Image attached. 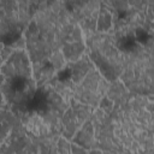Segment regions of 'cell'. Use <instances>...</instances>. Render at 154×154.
<instances>
[{"instance_id": "4fadbf2b", "label": "cell", "mask_w": 154, "mask_h": 154, "mask_svg": "<svg viewBox=\"0 0 154 154\" xmlns=\"http://www.w3.org/2000/svg\"><path fill=\"white\" fill-rule=\"evenodd\" d=\"M17 120H18V118L10 109L0 108V144L8 136V134L11 132V130Z\"/></svg>"}, {"instance_id": "52a82bcc", "label": "cell", "mask_w": 154, "mask_h": 154, "mask_svg": "<svg viewBox=\"0 0 154 154\" xmlns=\"http://www.w3.org/2000/svg\"><path fill=\"white\" fill-rule=\"evenodd\" d=\"M109 82L94 67L73 88L72 99L96 108L100 100L106 95Z\"/></svg>"}, {"instance_id": "7c38bea8", "label": "cell", "mask_w": 154, "mask_h": 154, "mask_svg": "<svg viewBox=\"0 0 154 154\" xmlns=\"http://www.w3.org/2000/svg\"><path fill=\"white\" fill-rule=\"evenodd\" d=\"M132 95L134 94L129 91V89L124 85V83L119 78L109 82V85H108V89L106 93V96L113 101L114 106H119V105L124 103Z\"/></svg>"}, {"instance_id": "d6986e66", "label": "cell", "mask_w": 154, "mask_h": 154, "mask_svg": "<svg viewBox=\"0 0 154 154\" xmlns=\"http://www.w3.org/2000/svg\"><path fill=\"white\" fill-rule=\"evenodd\" d=\"M70 149H71V153H72V154L88 153V150H87L85 148H83V147H81V146H78V144H76V143H72V142H71V144H70Z\"/></svg>"}, {"instance_id": "5bb4252c", "label": "cell", "mask_w": 154, "mask_h": 154, "mask_svg": "<svg viewBox=\"0 0 154 154\" xmlns=\"http://www.w3.org/2000/svg\"><path fill=\"white\" fill-rule=\"evenodd\" d=\"M112 30V14L108 8L100 2L97 22H96V31L97 32H109Z\"/></svg>"}, {"instance_id": "7a4b0ae2", "label": "cell", "mask_w": 154, "mask_h": 154, "mask_svg": "<svg viewBox=\"0 0 154 154\" xmlns=\"http://www.w3.org/2000/svg\"><path fill=\"white\" fill-rule=\"evenodd\" d=\"M153 108V94H134L124 103L114 106L109 116L117 153L154 152Z\"/></svg>"}, {"instance_id": "8992f818", "label": "cell", "mask_w": 154, "mask_h": 154, "mask_svg": "<svg viewBox=\"0 0 154 154\" xmlns=\"http://www.w3.org/2000/svg\"><path fill=\"white\" fill-rule=\"evenodd\" d=\"M31 18L29 0H0V42L25 48L23 32Z\"/></svg>"}, {"instance_id": "ba28073f", "label": "cell", "mask_w": 154, "mask_h": 154, "mask_svg": "<svg viewBox=\"0 0 154 154\" xmlns=\"http://www.w3.org/2000/svg\"><path fill=\"white\" fill-rule=\"evenodd\" d=\"M94 108L81 103L73 99L70 100L67 108L61 116V136L71 140L76 131L91 117Z\"/></svg>"}, {"instance_id": "6da1fadb", "label": "cell", "mask_w": 154, "mask_h": 154, "mask_svg": "<svg viewBox=\"0 0 154 154\" xmlns=\"http://www.w3.org/2000/svg\"><path fill=\"white\" fill-rule=\"evenodd\" d=\"M37 87L46 84L67 61L85 54L84 35L63 0H47L23 32Z\"/></svg>"}, {"instance_id": "e0dca14e", "label": "cell", "mask_w": 154, "mask_h": 154, "mask_svg": "<svg viewBox=\"0 0 154 154\" xmlns=\"http://www.w3.org/2000/svg\"><path fill=\"white\" fill-rule=\"evenodd\" d=\"M70 144H71V141L60 135L59 138H58V142H57V153H60V154H69V153H71Z\"/></svg>"}, {"instance_id": "ffe728a7", "label": "cell", "mask_w": 154, "mask_h": 154, "mask_svg": "<svg viewBox=\"0 0 154 154\" xmlns=\"http://www.w3.org/2000/svg\"><path fill=\"white\" fill-rule=\"evenodd\" d=\"M0 108H2V109H10L8 108V103H7L5 96H4L2 91H1V88H0Z\"/></svg>"}, {"instance_id": "8fae6325", "label": "cell", "mask_w": 154, "mask_h": 154, "mask_svg": "<svg viewBox=\"0 0 154 154\" xmlns=\"http://www.w3.org/2000/svg\"><path fill=\"white\" fill-rule=\"evenodd\" d=\"M72 143H76L83 148H85L88 152L93 148H97L96 144V138H95V132H94V126L90 119H88L72 136L70 140Z\"/></svg>"}, {"instance_id": "ac0fdd59", "label": "cell", "mask_w": 154, "mask_h": 154, "mask_svg": "<svg viewBox=\"0 0 154 154\" xmlns=\"http://www.w3.org/2000/svg\"><path fill=\"white\" fill-rule=\"evenodd\" d=\"M13 49H14L13 47L0 42V67H1V65L5 63V60L8 58V55L12 53Z\"/></svg>"}, {"instance_id": "3957f363", "label": "cell", "mask_w": 154, "mask_h": 154, "mask_svg": "<svg viewBox=\"0 0 154 154\" xmlns=\"http://www.w3.org/2000/svg\"><path fill=\"white\" fill-rule=\"evenodd\" d=\"M0 88L10 111L16 117L28 111L36 94L37 84L29 54L24 47L14 48L1 65Z\"/></svg>"}, {"instance_id": "30bf717a", "label": "cell", "mask_w": 154, "mask_h": 154, "mask_svg": "<svg viewBox=\"0 0 154 154\" xmlns=\"http://www.w3.org/2000/svg\"><path fill=\"white\" fill-rule=\"evenodd\" d=\"M100 8V0H88V2L75 14L73 19L81 28L84 38L96 32V22Z\"/></svg>"}, {"instance_id": "2e32d148", "label": "cell", "mask_w": 154, "mask_h": 154, "mask_svg": "<svg viewBox=\"0 0 154 154\" xmlns=\"http://www.w3.org/2000/svg\"><path fill=\"white\" fill-rule=\"evenodd\" d=\"M88 2V0H63L64 7L65 10L71 14V17L73 18L75 14Z\"/></svg>"}, {"instance_id": "9a60e30c", "label": "cell", "mask_w": 154, "mask_h": 154, "mask_svg": "<svg viewBox=\"0 0 154 154\" xmlns=\"http://www.w3.org/2000/svg\"><path fill=\"white\" fill-rule=\"evenodd\" d=\"M153 2L154 0H128L130 7L140 12H144L150 17H153Z\"/></svg>"}, {"instance_id": "5b68a950", "label": "cell", "mask_w": 154, "mask_h": 154, "mask_svg": "<svg viewBox=\"0 0 154 154\" xmlns=\"http://www.w3.org/2000/svg\"><path fill=\"white\" fill-rule=\"evenodd\" d=\"M124 69L119 79L132 94H153V41L125 53Z\"/></svg>"}, {"instance_id": "9c48e42d", "label": "cell", "mask_w": 154, "mask_h": 154, "mask_svg": "<svg viewBox=\"0 0 154 154\" xmlns=\"http://www.w3.org/2000/svg\"><path fill=\"white\" fill-rule=\"evenodd\" d=\"M0 153H38V149L19 120L0 144Z\"/></svg>"}, {"instance_id": "277c9868", "label": "cell", "mask_w": 154, "mask_h": 154, "mask_svg": "<svg viewBox=\"0 0 154 154\" xmlns=\"http://www.w3.org/2000/svg\"><path fill=\"white\" fill-rule=\"evenodd\" d=\"M84 40L85 53L95 69L108 82L119 78L126 57L119 48L114 34L96 31L87 36Z\"/></svg>"}]
</instances>
